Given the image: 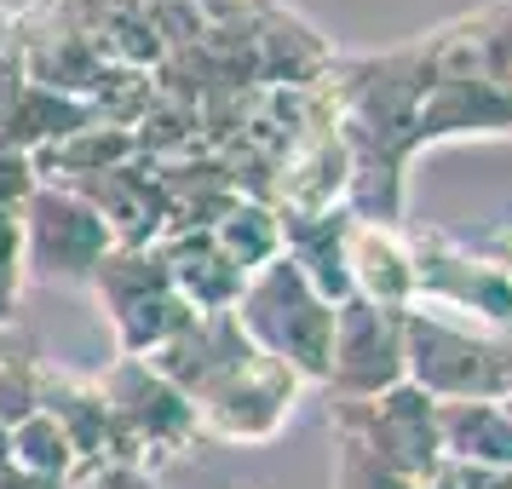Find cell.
<instances>
[{
    "label": "cell",
    "instance_id": "8",
    "mask_svg": "<svg viewBox=\"0 0 512 489\" xmlns=\"http://www.w3.org/2000/svg\"><path fill=\"white\" fill-rule=\"evenodd\" d=\"M18 225H24L29 282H52V288H87L98 259L116 248L110 225L64 185H35V196L18 208Z\"/></svg>",
    "mask_w": 512,
    "mask_h": 489
},
{
    "label": "cell",
    "instance_id": "33",
    "mask_svg": "<svg viewBox=\"0 0 512 489\" xmlns=\"http://www.w3.org/2000/svg\"><path fill=\"white\" fill-rule=\"evenodd\" d=\"M12 351H18L12 346V334H0V357H12Z\"/></svg>",
    "mask_w": 512,
    "mask_h": 489
},
{
    "label": "cell",
    "instance_id": "15",
    "mask_svg": "<svg viewBox=\"0 0 512 489\" xmlns=\"http://www.w3.org/2000/svg\"><path fill=\"white\" fill-rule=\"evenodd\" d=\"M346 282L351 300H369L380 311H409L415 305V259H409V231L403 225H374L346 213Z\"/></svg>",
    "mask_w": 512,
    "mask_h": 489
},
{
    "label": "cell",
    "instance_id": "29",
    "mask_svg": "<svg viewBox=\"0 0 512 489\" xmlns=\"http://www.w3.org/2000/svg\"><path fill=\"white\" fill-rule=\"evenodd\" d=\"M35 185H41L35 179V162H29L24 150H6L0 144V213H18L35 196Z\"/></svg>",
    "mask_w": 512,
    "mask_h": 489
},
{
    "label": "cell",
    "instance_id": "1",
    "mask_svg": "<svg viewBox=\"0 0 512 489\" xmlns=\"http://www.w3.org/2000/svg\"><path fill=\"white\" fill-rule=\"evenodd\" d=\"M409 386L432 403H507L512 397V334H489L426 305L403 311Z\"/></svg>",
    "mask_w": 512,
    "mask_h": 489
},
{
    "label": "cell",
    "instance_id": "14",
    "mask_svg": "<svg viewBox=\"0 0 512 489\" xmlns=\"http://www.w3.org/2000/svg\"><path fill=\"white\" fill-rule=\"evenodd\" d=\"M35 403L64 426L75 461H133V449L121 438V426L110 415V403H104L93 374L58 369V363L41 357V369H35Z\"/></svg>",
    "mask_w": 512,
    "mask_h": 489
},
{
    "label": "cell",
    "instance_id": "21",
    "mask_svg": "<svg viewBox=\"0 0 512 489\" xmlns=\"http://www.w3.org/2000/svg\"><path fill=\"white\" fill-rule=\"evenodd\" d=\"M208 242L231 259L242 277H254L259 265H271V259L282 254L277 208H271V202H254V196H236L231 208H225V219L208 231Z\"/></svg>",
    "mask_w": 512,
    "mask_h": 489
},
{
    "label": "cell",
    "instance_id": "10",
    "mask_svg": "<svg viewBox=\"0 0 512 489\" xmlns=\"http://www.w3.org/2000/svg\"><path fill=\"white\" fill-rule=\"evenodd\" d=\"M409 380L403 363V311H380L369 300L334 305V346H328V397H380Z\"/></svg>",
    "mask_w": 512,
    "mask_h": 489
},
{
    "label": "cell",
    "instance_id": "35",
    "mask_svg": "<svg viewBox=\"0 0 512 489\" xmlns=\"http://www.w3.org/2000/svg\"><path fill=\"white\" fill-rule=\"evenodd\" d=\"M507 415H512V397H507Z\"/></svg>",
    "mask_w": 512,
    "mask_h": 489
},
{
    "label": "cell",
    "instance_id": "26",
    "mask_svg": "<svg viewBox=\"0 0 512 489\" xmlns=\"http://www.w3.org/2000/svg\"><path fill=\"white\" fill-rule=\"evenodd\" d=\"M415 489H512V472L501 466H478V461H455V455H438L415 478Z\"/></svg>",
    "mask_w": 512,
    "mask_h": 489
},
{
    "label": "cell",
    "instance_id": "19",
    "mask_svg": "<svg viewBox=\"0 0 512 489\" xmlns=\"http://www.w3.org/2000/svg\"><path fill=\"white\" fill-rule=\"evenodd\" d=\"M167 259V271H173V288H179V300L190 311H231L236 294H242V271H236L231 259L219 254L208 242V231H179V236H162L156 242Z\"/></svg>",
    "mask_w": 512,
    "mask_h": 489
},
{
    "label": "cell",
    "instance_id": "25",
    "mask_svg": "<svg viewBox=\"0 0 512 489\" xmlns=\"http://www.w3.org/2000/svg\"><path fill=\"white\" fill-rule=\"evenodd\" d=\"M328 489H415V478L392 472L386 461H374L369 449L334 438V484Z\"/></svg>",
    "mask_w": 512,
    "mask_h": 489
},
{
    "label": "cell",
    "instance_id": "3",
    "mask_svg": "<svg viewBox=\"0 0 512 489\" xmlns=\"http://www.w3.org/2000/svg\"><path fill=\"white\" fill-rule=\"evenodd\" d=\"M432 41V81L415 110L409 144H449V139H501L512 133V87L478 58L472 29H438Z\"/></svg>",
    "mask_w": 512,
    "mask_h": 489
},
{
    "label": "cell",
    "instance_id": "31",
    "mask_svg": "<svg viewBox=\"0 0 512 489\" xmlns=\"http://www.w3.org/2000/svg\"><path fill=\"white\" fill-rule=\"evenodd\" d=\"M0 489H64L58 478H35V472H18V466H0Z\"/></svg>",
    "mask_w": 512,
    "mask_h": 489
},
{
    "label": "cell",
    "instance_id": "20",
    "mask_svg": "<svg viewBox=\"0 0 512 489\" xmlns=\"http://www.w3.org/2000/svg\"><path fill=\"white\" fill-rule=\"evenodd\" d=\"M438 449L455 461L512 472V415L507 403H438Z\"/></svg>",
    "mask_w": 512,
    "mask_h": 489
},
{
    "label": "cell",
    "instance_id": "9",
    "mask_svg": "<svg viewBox=\"0 0 512 489\" xmlns=\"http://www.w3.org/2000/svg\"><path fill=\"white\" fill-rule=\"evenodd\" d=\"M328 426L340 443L369 449L374 461H386L403 478H420L438 461V403L420 386H392L380 397H328Z\"/></svg>",
    "mask_w": 512,
    "mask_h": 489
},
{
    "label": "cell",
    "instance_id": "7",
    "mask_svg": "<svg viewBox=\"0 0 512 489\" xmlns=\"http://www.w3.org/2000/svg\"><path fill=\"white\" fill-rule=\"evenodd\" d=\"M93 380H98V392H104V403H110V415H116L121 438H127L139 466L156 472L162 461L185 455L190 443H196V409H190V397L173 380H162L144 357H110Z\"/></svg>",
    "mask_w": 512,
    "mask_h": 489
},
{
    "label": "cell",
    "instance_id": "16",
    "mask_svg": "<svg viewBox=\"0 0 512 489\" xmlns=\"http://www.w3.org/2000/svg\"><path fill=\"white\" fill-rule=\"evenodd\" d=\"M248 351L254 346H248V334L236 328L231 311H196V317H190L167 346L150 351L144 363L162 374V380H173L185 397H196L208 380H219V374L231 369L236 357H248Z\"/></svg>",
    "mask_w": 512,
    "mask_h": 489
},
{
    "label": "cell",
    "instance_id": "12",
    "mask_svg": "<svg viewBox=\"0 0 512 489\" xmlns=\"http://www.w3.org/2000/svg\"><path fill=\"white\" fill-rule=\"evenodd\" d=\"M351 196V144L340 121H323L282 150L277 179H271V208L277 213H346Z\"/></svg>",
    "mask_w": 512,
    "mask_h": 489
},
{
    "label": "cell",
    "instance_id": "32",
    "mask_svg": "<svg viewBox=\"0 0 512 489\" xmlns=\"http://www.w3.org/2000/svg\"><path fill=\"white\" fill-rule=\"evenodd\" d=\"M12 52V12H6V0H0V58Z\"/></svg>",
    "mask_w": 512,
    "mask_h": 489
},
{
    "label": "cell",
    "instance_id": "6",
    "mask_svg": "<svg viewBox=\"0 0 512 489\" xmlns=\"http://www.w3.org/2000/svg\"><path fill=\"white\" fill-rule=\"evenodd\" d=\"M300 397H305L300 374L282 369L277 357H265V351H248V357H236L219 380H208L202 392L190 397V409H196V438L231 443V449L271 443L282 426L294 420Z\"/></svg>",
    "mask_w": 512,
    "mask_h": 489
},
{
    "label": "cell",
    "instance_id": "4",
    "mask_svg": "<svg viewBox=\"0 0 512 489\" xmlns=\"http://www.w3.org/2000/svg\"><path fill=\"white\" fill-rule=\"evenodd\" d=\"M93 300L110 323V346L116 357H150L156 346H167L179 328L196 317L167 271L162 248H110L93 271Z\"/></svg>",
    "mask_w": 512,
    "mask_h": 489
},
{
    "label": "cell",
    "instance_id": "23",
    "mask_svg": "<svg viewBox=\"0 0 512 489\" xmlns=\"http://www.w3.org/2000/svg\"><path fill=\"white\" fill-rule=\"evenodd\" d=\"M24 288H29L24 225H18V213H0V334H12V317H18Z\"/></svg>",
    "mask_w": 512,
    "mask_h": 489
},
{
    "label": "cell",
    "instance_id": "22",
    "mask_svg": "<svg viewBox=\"0 0 512 489\" xmlns=\"http://www.w3.org/2000/svg\"><path fill=\"white\" fill-rule=\"evenodd\" d=\"M6 466H18V472H35V478H70L75 466V449L70 438H64V426L47 415V409H35V415H24L12 432H6Z\"/></svg>",
    "mask_w": 512,
    "mask_h": 489
},
{
    "label": "cell",
    "instance_id": "28",
    "mask_svg": "<svg viewBox=\"0 0 512 489\" xmlns=\"http://www.w3.org/2000/svg\"><path fill=\"white\" fill-rule=\"evenodd\" d=\"M64 489H156V472L139 461H81Z\"/></svg>",
    "mask_w": 512,
    "mask_h": 489
},
{
    "label": "cell",
    "instance_id": "27",
    "mask_svg": "<svg viewBox=\"0 0 512 489\" xmlns=\"http://www.w3.org/2000/svg\"><path fill=\"white\" fill-rule=\"evenodd\" d=\"M466 29H472V41H478V58H484L489 70L512 87V0H507V6H489V12H478Z\"/></svg>",
    "mask_w": 512,
    "mask_h": 489
},
{
    "label": "cell",
    "instance_id": "13",
    "mask_svg": "<svg viewBox=\"0 0 512 489\" xmlns=\"http://www.w3.org/2000/svg\"><path fill=\"white\" fill-rule=\"evenodd\" d=\"M64 190H75V196L110 225L116 248H156L167 236V196H162V179H156V162H150V156H133L127 167L75 179V185H64Z\"/></svg>",
    "mask_w": 512,
    "mask_h": 489
},
{
    "label": "cell",
    "instance_id": "11",
    "mask_svg": "<svg viewBox=\"0 0 512 489\" xmlns=\"http://www.w3.org/2000/svg\"><path fill=\"white\" fill-rule=\"evenodd\" d=\"M12 58H18L29 87L58 98H87V104H93L98 75H104V58L81 35L64 0H35L24 18H12Z\"/></svg>",
    "mask_w": 512,
    "mask_h": 489
},
{
    "label": "cell",
    "instance_id": "34",
    "mask_svg": "<svg viewBox=\"0 0 512 489\" xmlns=\"http://www.w3.org/2000/svg\"><path fill=\"white\" fill-rule=\"evenodd\" d=\"M0 466H6V426H0Z\"/></svg>",
    "mask_w": 512,
    "mask_h": 489
},
{
    "label": "cell",
    "instance_id": "5",
    "mask_svg": "<svg viewBox=\"0 0 512 489\" xmlns=\"http://www.w3.org/2000/svg\"><path fill=\"white\" fill-rule=\"evenodd\" d=\"M409 259H415V305L461 317L489 334H512V277L461 236L420 225L409 231Z\"/></svg>",
    "mask_w": 512,
    "mask_h": 489
},
{
    "label": "cell",
    "instance_id": "30",
    "mask_svg": "<svg viewBox=\"0 0 512 489\" xmlns=\"http://www.w3.org/2000/svg\"><path fill=\"white\" fill-rule=\"evenodd\" d=\"M484 254H489V259H495V265H501V271H507V277H512V219H501V225L489 231Z\"/></svg>",
    "mask_w": 512,
    "mask_h": 489
},
{
    "label": "cell",
    "instance_id": "17",
    "mask_svg": "<svg viewBox=\"0 0 512 489\" xmlns=\"http://www.w3.org/2000/svg\"><path fill=\"white\" fill-rule=\"evenodd\" d=\"M282 225V259L300 271L328 305H346L351 300V282H346V213H277Z\"/></svg>",
    "mask_w": 512,
    "mask_h": 489
},
{
    "label": "cell",
    "instance_id": "24",
    "mask_svg": "<svg viewBox=\"0 0 512 489\" xmlns=\"http://www.w3.org/2000/svg\"><path fill=\"white\" fill-rule=\"evenodd\" d=\"M35 369H41V357L35 351H12V357H0V426L12 432L24 415H35L41 403H35Z\"/></svg>",
    "mask_w": 512,
    "mask_h": 489
},
{
    "label": "cell",
    "instance_id": "18",
    "mask_svg": "<svg viewBox=\"0 0 512 489\" xmlns=\"http://www.w3.org/2000/svg\"><path fill=\"white\" fill-rule=\"evenodd\" d=\"M139 156V139L133 127H116V121H87L64 139H52L47 150H35V179L41 185H75V179H93V173H110V167H127Z\"/></svg>",
    "mask_w": 512,
    "mask_h": 489
},
{
    "label": "cell",
    "instance_id": "2",
    "mask_svg": "<svg viewBox=\"0 0 512 489\" xmlns=\"http://www.w3.org/2000/svg\"><path fill=\"white\" fill-rule=\"evenodd\" d=\"M231 317H236V328L248 334V346L254 351H265V357H277L282 369L300 374L305 392L328 380L334 305H328L282 254L271 259V265H259L254 277L242 282Z\"/></svg>",
    "mask_w": 512,
    "mask_h": 489
}]
</instances>
